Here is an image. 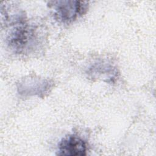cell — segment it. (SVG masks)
<instances>
[{
	"label": "cell",
	"mask_w": 156,
	"mask_h": 156,
	"mask_svg": "<svg viewBox=\"0 0 156 156\" xmlns=\"http://www.w3.org/2000/svg\"><path fill=\"white\" fill-rule=\"evenodd\" d=\"M23 20V18L13 23L16 26L7 37L9 47L18 54L30 52L39 43V37L36 28L26 24Z\"/></svg>",
	"instance_id": "cell-1"
},
{
	"label": "cell",
	"mask_w": 156,
	"mask_h": 156,
	"mask_svg": "<svg viewBox=\"0 0 156 156\" xmlns=\"http://www.w3.org/2000/svg\"><path fill=\"white\" fill-rule=\"evenodd\" d=\"M51 3L55 18L63 23H70L85 14L88 5L87 1H58Z\"/></svg>",
	"instance_id": "cell-2"
},
{
	"label": "cell",
	"mask_w": 156,
	"mask_h": 156,
	"mask_svg": "<svg viewBox=\"0 0 156 156\" xmlns=\"http://www.w3.org/2000/svg\"><path fill=\"white\" fill-rule=\"evenodd\" d=\"M54 82L48 79L29 77L16 84L18 93L23 97L37 96L43 98L53 88Z\"/></svg>",
	"instance_id": "cell-3"
},
{
	"label": "cell",
	"mask_w": 156,
	"mask_h": 156,
	"mask_svg": "<svg viewBox=\"0 0 156 156\" xmlns=\"http://www.w3.org/2000/svg\"><path fill=\"white\" fill-rule=\"evenodd\" d=\"M86 142L75 134L68 135L62 138L58 146L57 155L83 156L87 155Z\"/></svg>",
	"instance_id": "cell-4"
},
{
	"label": "cell",
	"mask_w": 156,
	"mask_h": 156,
	"mask_svg": "<svg viewBox=\"0 0 156 156\" xmlns=\"http://www.w3.org/2000/svg\"><path fill=\"white\" fill-rule=\"evenodd\" d=\"M88 77L92 79H101L107 83H114L118 76L116 66L106 61L94 63L88 69Z\"/></svg>",
	"instance_id": "cell-5"
}]
</instances>
